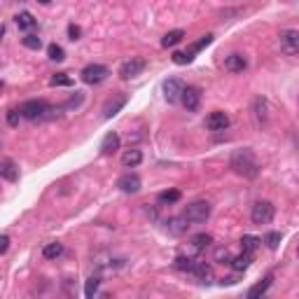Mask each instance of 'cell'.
Wrapping results in <instances>:
<instances>
[{
    "label": "cell",
    "mask_w": 299,
    "mask_h": 299,
    "mask_svg": "<svg viewBox=\"0 0 299 299\" xmlns=\"http://www.w3.org/2000/svg\"><path fill=\"white\" fill-rule=\"evenodd\" d=\"M232 168H234V173L243 176V178H255L260 173V164H257V159L250 148L236 150L232 154Z\"/></svg>",
    "instance_id": "cell-1"
},
{
    "label": "cell",
    "mask_w": 299,
    "mask_h": 299,
    "mask_svg": "<svg viewBox=\"0 0 299 299\" xmlns=\"http://www.w3.org/2000/svg\"><path fill=\"white\" fill-rule=\"evenodd\" d=\"M182 215H185L192 224H204V222L210 218V204H208V201H194V204H190V206L185 208Z\"/></svg>",
    "instance_id": "cell-2"
},
{
    "label": "cell",
    "mask_w": 299,
    "mask_h": 299,
    "mask_svg": "<svg viewBox=\"0 0 299 299\" xmlns=\"http://www.w3.org/2000/svg\"><path fill=\"white\" fill-rule=\"evenodd\" d=\"M274 215H276L274 204H269V201H257L255 206H252V210H250V220L262 227V224H269V222L274 220Z\"/></svg>",
    "instance_id": "cell-3"
},
{
    "label": "cell",
    "mask_w": 299,
    "mask_h": 299,
    "mask_svg": "<svg viewBox=\"0 0 299 299\" xmlns=\"http://www.w3.org/2000/svg\"><path fill=\"white\" fill-rule=\"evenodd\" d=\"M108 75H110V70H108L103 64H92L80 72V78H82L84 84H98V82H103V80L108 78Z\"/></svg>",
    "instance_id": "cell-4"
},
{
    "label": "cell",
    "mask_w": 299,
    "mask_h": 299,
    "mask_svg": "<svg viewBox=\"0 0 299 299\" xmlns=\"http://www.w3.org/2000/svg\"><path fill=\"white\" fill-rule=\"evenodd\" d=\"M19 110H22V117H26V120H40V117H44V112H50V106L44 100L33 98V100L22 103Z\"/></svg>",
    "instance_id": "cell-5"
},
{
    "label": "cell",
    "mask_w": 299,
    "mask_h": 299,
    "mask_svg": "<svg viewBox=\"0 0 299 299\" xmlns=\"http://www.w3.org/2000/svg\"><path fill=\"white\" fill-rule=\"evenodd\" d=\"M280 50L285 54H299V30L288 28L280 33Z\"/></svg>",
    "instance_id": "cell-6"
},
{
    "label": "cell",
    "mask_w": 299,
    "mask_h": 299,
    "mask_svg": "<svg viewBox=\"0 0 299 299\" xmlns=\"http://www.w3.org/2000/svg\"><path fill=\"white\" fill-rule=\"evenodd\" d=\"M182 92H185V84H182L180 80L171 78L164 82V98L168 100V103H178V100L182 98Z\"/></svg>",
    "instance_id": "cell-7"
},
{
    "label": "cell",
    "mask_w": 299,
    "mask_h": 299,
    "mask_svg": "<svg viewBox=\"0 0 299 299\" xmlns=\"http://www.w3.org/2000/svg\"><path fill=\"white\" fill-rule=\"evenodd\" d=\"M145 70V61L142 58H128L120 66V75L124 80H131V78H138L140 72Z\"/></svg>",
    "instance_id": "cell-8"
},
{
    "label": "cell",
    "mask_w": 299,
    "mask_h": 299,
    "mask_svg": "<svg viewBox=\"0 0 299 299\" xmlns=\"http://www.w3.org/2000/svg\"><path fill=\"white\" fill-rule=\"evenodd\" d=\"M180 100H182L185 110L196 112V110H199V103H201V92L196 86H185V92H182V98Z\"/></svg>",
    "instance_id": "cell-9"
},
{
    "label": "cell",
    "mask_w": 299,
    "mask_h": 299,
    "mask_svg": "<svg viewBox=\"0 0 299 299\" xmlns=\"http://www.w3.org/2000/svg\"><path fill=\"white\" fill-rule=\"evenodd\" d=\"M117 187L126 194H136V192H140V178H138L136 173H124V176L117 180Z\"/></svg>",
    "instance_id": "cell-10"
},
{
    "label": "cell",
    "mask_w": 299,
    "mask_h": 299,
    "mask_svg": "<svg viewBox=\"0 0 299 299\" xmlns=\"http://www.w3.org/2000/svg\"><path fill=\"white\" fill-rule=\"evenodd\" d=\"M206 126L210 128V131H224V128L229 126L227 112H222V110H215V112H210L206 117Z\"/></svg>",
    "instance_id": "cell-11"
},
{
    "label": "cell",
    "mask_w": 299,
    "mask_h": 299,
    "mask_svg": "<svg viewBox=\"0 0 299 299\" xmlns=\"http://www.w3.org/2000/svg\"><path fill=\"white\" fill-rule=\"evenodd\" d=\"M0 176L8 180V182H16L19 180V166L12 159H2L0 162Z\"/></svg>",
    "instance_id": "cell-12"
},
{
    "label": "cell",
    "mask_w": 299,
    "mask_h": 299,
    "mask_svg": "<svg viewBox=\"0 0 299 299\" xmlns=\"http://www.w3.org/2000/svg\"><path fill=\"white\" fill-rule=\"evenodd\" d=\"M224 68H227L229 72H243L248 68V61H246L243 54H229V56L224 58Z\"/></svg>",
    "instance_id": "cell-13"
},
{
    "label": "cell",
    "mask_w": 299,
    "mask_h": 299,
    "mask_svg": "<svg viewBox=\"0 0 299 299\" xmlns=\"http://www.w3.org/2000/svg\"><path fill=\"white\" fill-rule=\"evenodd\" d=\"M124 106H126V96H114V98L108 100L106 108H103V117H106V120H110V117H114V114L120 112Z\"/></svg>",
    "instance_id": "cell-14"
},
{
    "label": "cell",
    "mask_w": 299,
    "mask_h": 299,
    "mask_svg": "<svg viewBox=\"0 0 299 299\" xmlns=\"http://www.w3.org/2000/svg\"><path fill=\"white\" fill-rule=\"evenodd\" d=\"M120 136L114 134H108L106 138H103V142H100V152H103V154H114V152H117V150H120Z\"/></svg>",
    "instance_id": "cell-15"
},
{
    "label": "cell",
    "mask_w": 299,
    "mask_h": 299,
    "mask_svg": "<svg viewBox=\"0 0 299 299\" xmlns=\"http://www.w3.org/2000/svg\"><path fill=\"white\" fill-rule=\"evenodd\" d=\"M142 162V152L140 150H126L124 154H122V164L126 166V168H134Z\"/></svg>",
    "instance_id": "cell-16"
},
{
    "label": "cell",
    "mask_w": 299,
    "mask_h": 299,
    "mask_svg": "<svg viewBox=\"0 0 299 299\" xmlns=\"http://www.w3.org/2000/svg\"><path fill=\"white\" fill-rule=\"evenodd\" d=\"M14 24H16V28H22V30H30V28H36V16L30 14V12H22V14H16L14 16Z\"/></svg>",
    "instance_id": "cell-17"
},
{
    "label": "cell",
    "mask_w": 299,
    "mask_h": 299,
    "mask_svg": "<svg viewBox=\"0 0 299 299\" xmlns=\"http://www.w3.org/2000/svg\"><path fill=\"white\" fill-rule=\"evenodd\" d=\"M250 262H252V255L250 252H241V255H236V257H232V269L234 271H246L250 266Z\"/></svg>",
    "instance_id": "cell-18"
},
{
    "label": "cell",
    "mask_w": 299,
    "mask_h": 299,
    "mask_svg": "<svg viewBox=\"0 0 299 299\" xmlns=\"http://www.w3.org/2000/svg\"><path fill=\"white\" fill-rule=\"evenodd\" d=\"M166 224H168V232H171V234H185L187 227H190V220L182 215V218H173V220H168Z\"/></svg>",
    "instance_id": "cell-19"
},
{
    "label": "cell",
    "mask_w": 299,
    "mask_h": 299,
    "mask_svg": "<svg viewBox=\"0 0 299 299\" xmlns=\"http://www.w3.org/2000/svg\"><path fill=\"white\" fill-rule=\"evenodd\" d=\"M185 38V30L182 28H176V30H168L164 38H162V47H176Z\"/></svg>",
    "instance_id": "cell-20"
},
{
    "label": "cell",
    "mask_w": 299,
    "mask_h": 299,
    "mask_svg": "<svg viewBox=\"0 0 299 299\" xmlns=\"http://www.w3.org/2000/svg\"><path fill=\"white\" fill-rule=\"evenodd\" d=\"M271 283H274V276H266L262 280V283H257V285H252V288H250V292H248V297L250 299H257V297H262L264 292L269 290L271 288Z\"/></svg>",
    "instance_id": "cell-21"
},
{
    "label": "cell",
    "mask_w": 299,
    "mask_h": 299,
    "mask_svg": "<svg viewBox=\"0 0 299 299\" xmlns=\"http://www.w3.org/2000/svg\"><path fill=\"white\" fill-rule=\"evenodd\" d=\"M98 288H100V276L98 274H94L92 278H86V283H84V297L92 299L94 294L98 292Z\"/></svg>",
    "instance_id": "cell-22"
},
{
    "label": "cell",
    "mask_w": 299,
    "mask_h": 299,
    "mask_svg": "<svg viewBox=\"0 0 299 299\" xmlns=\"http://www.w3.org/2000/svg\"><path fill=\"white\" fill-rule=\"evenodd\" d=\"M64 255V246L61 243H47L42 248V257L44 260H56V257Z\"/></svg>",
    "instance_id": "cell-23"
},
{
    "label": "cell",
    "mask_w": 299,
    "mask_h": 299,
    "mask_svg": "<svg viewBox=\"0 0 299 299\" xmlns=\"http://www.w3.org/2000/svg\"><path fill=\"white\" fill-rule=\"evenodd\" d=\"M190 274H194L201 283H206V278H210V266H208L206 262H194V266H192Z\"/></svg>",
    "instance_id": "cell-24"
},
{
    "label": "cell",
    "mask_w": 299,
    "mask_h": 299,
    "mask_svg": "<svg viewBox=\"0 0 299 299\" xmlns=\"http://www.w3.org/2000/svg\"><path fill=\"white\" fill-rule=\"evenodd\" d=\"M210 42H213V36L208 33V36H204V38H201V40H199V42H194L192 47H190V50L185 52V54H187V58L192 61V58H194V54H196V52H201V50H204V47H208V44H210Z\"/></svg>",
    "instance_id": "cell-25"
},
{
    "label": "cell",
    "mask_w": 299,
    "mask_h": 299,
    "mask_svg": "<svg viewBox=\"0 0 299 299\" xmlns=\"http://www.w3.org/2000/svg\"><path fill=\"white\" fill-rule=\"evenodd\" d=\"M260 238H257V236H250V234H246L241 238V248H243V252H250V255H252V252H255L257 248H260Z\"/></svg>",
    "instance_id": "cell-26"
},
{
    "label": "cell",
    "mask_w": 299,
    "mask_h": 299,
    "mask_svg": "<svg viewBox=\"0 0 299 299\" xmlns=\"http://www.w3.org/2000/svg\"><path fill=\"white\" fill-rule=\"evenodd\" d=\"M50 84L52 86H70L72 84V78H68L66 72H56V75H52Z\"/></svg>",
    "instance_id": "cell-27"
},
{
    "label": "cell",
    "mask_w": 299,
    "mask_h": 299,
    "mask_svg": "<svg viewBox=\"0 0 299 299\" xmlns=\"http://www.w3.org/2000/svg\"><path fill=\"white\" fill-rule=\"evenodd\" d=\"M180 201V192L178 190H168V192L159 194V204H178Z\"/></svg>",
    "instance_id": "cell-28"
},
{
    "label": "cell",
    "mask_w": 299,
    "mask_h": 299,
    "mask_svg": "<svg viewBox=\"0 0 299 299\" xmlns=\"http://www.w3.org/2000/svg\"><path fill=\"white\" fill-rule=\"evenodd\" d=\"M210 243H213V238H210V236L208 234H196L192 238V246L196 250H204V248H208V246H210Z\"/></svg>",
    "instance_id": "cell-29"
},
{
    "label": "cell",
    "mask_w": 299,
    "mask_h": 299,
    "mask_svg": "<svg viewBox=\"0 0 299 299\" xmlns=\"http://www.w3.org/2000/svg\"><path fill=\"white\" fill-rule=\"evenodd\" d=\"M280 232H269V234H264V243H266V248L271 250H276L278 248V243H280Z\"/></svg>",
    "instance_id": "cell-30"
},
{
    "label": "cell",
    "mask_w": 299,
    "mask_h": 299,
    "mask_svg": "<svg viewBox=\"0 0 299 299\" xmlns=\"http://www.w3.org/2000/svg\"><path fill=\"white\" fill-rule=\"evenodd\" d=\"M47 54H50V58H52V61H64V58H66V52H64V47H58L56 42H54V44H50V47H47Z\"/></svg>",
    "instance_id": "cell-31"
},
{
    "label": "cell",
    "mask_w": 299,
    "mask_h": 299,
    "mask_svg": "<svg viewBox=\"0 0 299 299\" xmlns=\"http://www.w3.org/2000/svg\"><path fill=\"white\" fill-rule=\"evenodd\" d=\"M22 42H24V47H28V50H40V47H42V40L38 36H30V33L22 38Z\"/></svg>",
    "instance_id": "cell-32"
},
{
    "label": "cell",
    "mask_w": 299,
    "mask_h": 299,
    "mask_svg": "<svg viewBox=\"0 0 299 299\" xmlns=\"http://www.w3.org/2000/svg\"><path fill=\"white\" fill-rule=\"evenodd\" d=\"M192 266H194V260H192V257L180 255L178 260H176V269H180V271H192Z\"/></svg>",
    "instance_id": "cell-33"
},
{
    "label": "cell",
    "mask_w": 299,
    "mask_h": 299,
    "mask_svg": "<svg viewBox=\"0 0 299 299\" xmlns=\"http://www.w3.org/2000/svg\"><path fill=\"white\" fill-rule=\"evenodd\" d=\"M255 110H257V120H262V122H266V110H269V106H266V100L264 98H257L255 100Z\"/></svg>",
    "instance_id": "cell-34"
},
{
    "label": "cell",
    "mask_w": 299,
    "mask_h": 299,
    "mask_svg": "<svg viewBox=\"0 0 299 299\" xmlns=\"http://www.w3.org/2000/svg\"><path fill=\"white\" fill-rule=\"evenodd\" d=\"M19 120H22V110H8V124L10 126H19Z\"/></svg>",
    "instance_id": "cell-35"
},
{
    "label": "cell",
    "mask_w": 299,
    "mask_h": 299,
    "mask_svg": "<svg viewBox=\"0 0 299 299\" xmlns=\"http://www.w3.org/2000/svg\"><path fill=\"white\" fill-rule=\"evenodd\" d=\"M215 262H232V255H229V250L227 248H220V250H215Z\"/></svg>",
    "instance_id": "cell-36"
},
{
    "label": "cell",
    "mask_w": 299,
    "mask_h": 299,
    "mask_svg": "<svg viewBox=\"0 0 299 299\" xmlns=\"http://www.w3.org/2000/svg\"><path fill=\"white\" fill-rule=\"evenodd\" d=\"M80 36H82V28H80V26H75V24H70V26H68V38L75 42V40H80Z\"/></svg>",
    "instance_id": "cell-37"
},
{
    "label": "cell",
    "mask_w": 299,
    "mask_h": 299,
    "mask_svg": "<svg viewBox=\"0 0 299 299\" xmlns=\"http://www.w3.org/2000/svg\"><path fill=\"white\" fill-rule=\"evenodd\" d=\"M173 64H176V66H185V64H190V58H187L185 52H176V54H173Z\"/></svg>",
    "instance_id": "cell-38"
},
{
    "label": "cell",
    "mask_w": 299,
    "mask_h": 299,
    "mask_svg": "<svg viewBox=\"0 0 299 299\" xmlns=\"http://www.w3.org/2000/svg\"><path fill=\"white\" fill-rule=\"evenodd\" d=\"M8 248H10V236L2 234V236H0V252L5 255V252H8Z\"/></svg>",
    "instance_id": "cell-39"
},
{
    "label": "cell",
    "mask_w": 299,
    "mask_h": 299,
    "mask_svg": "<svg viewBox=\"0 0 299 299\" xmlns=\"http://www.w3.org/2000/svg\"><path fill=\"white\" fill-rule=\"evenodd\" d=\"M38 2H42V5H47V2H50V0H38Z\"/></svg>",
    "instance_id": "cell-40"
}]
</instances>
